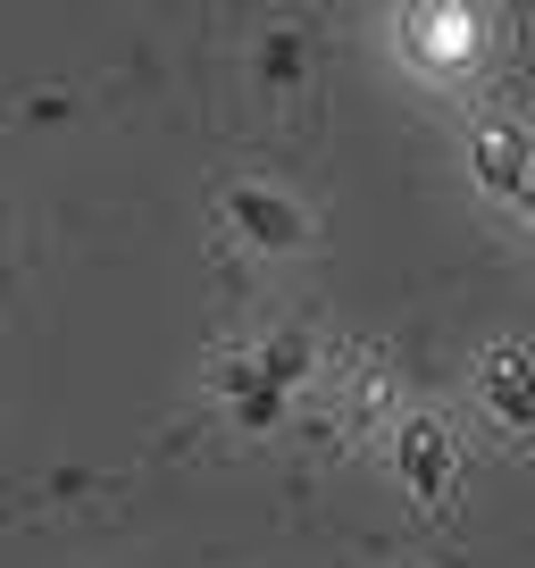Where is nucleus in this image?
Masks as SVG:
<instances>
[{"mask_svg": "<svg viewBox=\"0 0 535 568\" xmlns=\"http://www.w3.org/2000/svg\"><path fill=\"white\" fill-rule=\"evenodd\" d=\"M402 42H411L418 68H468L477 59V18H468L461 0H427L402 18Z\"/></svg>", "mask_w": 535, "mask_h": 568, "instance_id": "obj_1", "label": "nucleus"}, {"mask_svg": "<svg viewBox=\"0 0 535 568\" xmlns=\"http://www.w3.org/2000/svg\"><path fill=\"white\" fill-rule=\"evenodd\" d=\"M393 460H402V485H411L418 510H435L444 501V477H452V435L435 418H402V444H393Z\"/></svg>", "mask_w": 535, "mask_h": 568, "instance_id": "obj_2", "label": "nucleus"}, {"mask_svg": "<svg viewBox=\"0 0 535 568\" xmlns=\"http://www.w3.org/2000/svg\"><path fill=\"white\" fill-rule=\"evenodd\" d=\"M485 402L502 426H535V359L527 352H494L485 359Z\"/></svg>", "mask_w": 535, "mask_h": 568, "instance_id": "obj_3", "label": "nucleus"}, {"mask_svg": "<svg viewBox=\"0 0 535 568\" xmlns=\"http://www.w3.org/2000/svg\"><path fill=\"white\" fill-rule=\"evenodd\" d=\"M468 160H477V176L494 184V193H518V184H527V168H535V142L518 134V125H485Z\"/></svg>", "mask_w": 535, "mask_h": 568, "instance_id": "obj_4", "label": "nucleus"}, {"mask_svg": "<svg viewBox=\"0 0 535 568\" xmlns=\"http://www.w3.org/2000/svg\"><path fill=\"white\" fill-rule=\"evenodd\" d=\"M234 217H243V234H251V243H268V251H293V243H302V217H293L285 201L251 193V184L234 193Z\"/></svg>", "mask_w": 535, "mask_h": 568, "instance_id": "obj_5", "label": "nucleus"}]
</instances>
